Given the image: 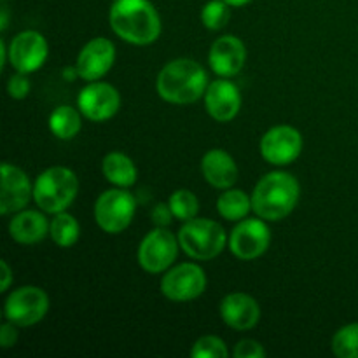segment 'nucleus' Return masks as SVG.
Instances as JSON below:
<instances>
[{"instance_id": "nucleus-9", "label": "nucleus", "mask_w": 358, "mask_h": 358, "mask_svg": "<svg viewBox=\"0 0 358 358\" xmlns=\"http://www.w3.org/2000/svg\"><path fill=\"white\" fill-rule=\"evenodd\" d=\"M271 243V231L264 219H243L234 226L229 236V248L240 261H254L266 254Z\"/></svg>"}, {"instance_id": "nucleus-8", "label": "nucleus", "mask_w": 358, "mask_h": 358, "mask_svg": "<svg viewBox=\"0 0 358 358\" xmlns=\"http://www.w3.org/2000/svg\"><path fill=\"white\" fill-rule=\"evenodd\" d=\"M178 236L166 229V227H156L143 238L138 247V264L143 271L150 275L168 271L171 264L177 261Z\"/></svg>"}, {"instance_id": "nucleus-14", "label": "nucleus", "mask_w": 358, "mask_h": 358, "mask_svg": "<svg viewBox=\"0 0 358 358\" xmlns=\"http://www.w3.org/2000/svg\"><path fill=\"white\" fill-rule=\"evenodd\" d=\"M114 62L115 48L112 41L105 37H96L80 49L76 66L80 79L93 83V80L101 79L112 69Z\"/></svg>"}, {"instance_id": "nucleus-21", "label": "nucleus", "mask_w": 358, "mask_h": 358, "mask_svg": "<svg viewBox=\"0 0 358 358\" xmlns=\"http://www.w3.org/2000/svg\"><path fill=\"white\" fill-rule=\"evenodd\" d=\"M101 171H103L105 178L115 187L128 189L138 178L135 163L131 161V157L122 152H108L101 163Z\"/></svg>"}, {"instance_id": "nucleus-16", "label": "nucleus", "mask_w": 358, "mask_h": 358, "mask_svg": "<svg viewBox=\"0 0 358 358\" xmlns=\"http://www.w3.org/2000/svg\"><path fill=\"white\" fill-rule=\"evenodd\" d=\"M205 108L217 122H229L241 108V94L236 84L226 77L212 80L205 93Z\"/></svg>"}, {"instance_id": "nucleus-22", "label": "nucleus", "mask_w": 358, "mask_h": 358, "mask_svg": "<svg viewBox=\"0 0 358 358\" xmlns=\"http://www.w3.org/2000/svg\"><path fill=\"white\" fill-rule=\"evenodd\" d=\"M217 212L226 220L240 222L252 212V198L241 189H224L217 199Z\"/></svg>"}, {"instance_id": "nucleus-32", "label": "nucleus", "mask_w": 358, "mask_h": 358, "mask_svg": "<svg viewBox=\"0 0 358 358\" xmlns=\"http://www.w3.org/2000/svg\"><path fill=\"white\" fill-rule=\"evenodd\" d=\"M17 341V325H14L13 322L7 320L6 324L0 327V346L3 350L10 348V346L16 345Z\"/></svg>"}, {"instance_id": "nucleus-20", "label": "nucleus", "mask_w": 358, "mask_h": 358, "mask_svg": "<svg viewBox=\"0 0 358 358\" xmlns=\"http://www.w3.org/2000/svg\"><path fill=\"white\" fill-rule=\"evenodd\" d=\"M49 226L44 215L35 210H21L10 219L9 234L21 245H35L49 234Z\"/></svg>"}, {"instance_id": "nucleus-2", "label": "nucleus", "mask_w": 358, "mask_h": 358, "mask_svg": "<svg viewBox=\"0 0 358 358\" xmlns=\"http://www.w3.org/2000/svg\"><path fill=\"white\" fill-rule=\"evenodd\" d=\"M206 70L198 62L178 58L166 63L157 76L156 87L159 96L168 103L189 105L205 96L208 87Z\"/></svg>"}, {"instance_id": "nucleus-30", "label": "nucleus", "mask_w": 358, "mask_h": 358, "mask_svg": "<svg viewBox=\"0 0 358 358\" xmlns=\"http://www.w3.org/2000/svg\"><path fill=\"white\" fill-rule=\"evenodd\" d=\"M234 358H262L266 357V350L262 348L261 343L254 339H241L233 350Z\"/></svg>"}, {"instance_id": "nucleus-3", "label": "nucleus", "mask_w": 358, "mask_h": 358, "mask_svg": "<svg viewBox=\"0 0 358 358\" xmlns=\"http://www.w3.org/2000/svg\"><path fill=\"white\" fill-rule=\"evenodd\" d=\"M301 187L294 175L287 171H271L257 182L252 194V210L268 222L285 219L299 201Z\"/></svg>"}, {"instance_id": "nucleus-4", "label": "nucleus", "mask_w": 358, "mask_h": 358, "mask_svg": "<svg viewBox=\"0 0 358 358\" xmlns=\"http://www.w3.org/2000/svg\"><path fill=\"white\" fill-rule=\"evenodd\" d=\"M79 192V180L70 168L52 166L42 171L34 184V199L45 213L65 212Z\"/></svg>"}, {"instance_id": "nucleus-31", "label": "nucleus", "mask_w": 358, "mask_h": 358, "mask_svg": "<svg viewBox=\"0 0 358 358\" xmlns=\"http://www.w3.org/2000/svg\"><path fill=\"white\" fill-rule=\"evenodd\" d=\"M150 217H152V222L156 224L157 227H168L175 215L170 208V203H157V205L154 206Z\"/></svg>"}, {"instance_id": "nucleus-24", "label": "nucleus", "mask_w": 358, "mask_h": 358, "mask_svg": "<svg viewBox=\"0 0 358 358\" xmlns=\"http://www.w3.org/2000/svg\"><path fill=\"white\" fill-rule=\"evenodd\" d=\"M79 234L80 227L76 217L66 212L55 213V219L51 220V226H49V236H51V240L58 247H73L77 243V240H79Z\"/></svg>"}, {"instance_id": "nucleus-23", "label": "nucleus", "mask_w": 358, "mask_h": 358, "mask_svg": "<svg viewBox=\"0 0 358 358\" xmlns=\"http://www.w3.org/2000/svg\"><path fill=\"white\" fill-rule=\"evenodd\" d=\"M80 126H83L80 114L70 105H62V107L55 108L51 112V117H49V129L56 138H73V136L79 135Z\"/></svg>"}, {"instance_id": "nucleus-6", "label": "nucleus", "mask_w": 358, "mask_h": 358, "mask_svg": "<svg viewBox=\"0 0 358 358\" xmlns=\"http://www.w3.org/2000/svg\"><path fill=\"white\" fill-rule=\"evenodd\" d=\"M135 212V196L124 187L103 191L94 203V220L108 234L122 233L131 224Z\"/></svg>"}, {"instance_id": "nucleus-26", "label": "nucleus", "mask_w": 358, "mask_h": 358, "mask_svg": "<svg viewBox=\"0 0 358 358\" xmlns=\"http://www.w3.org/2000/svg\"><path fill=\"white\" fill-rule=\"evenodd\" d=\"M332 353L339 358H358V324H348L336 332Z\"/></svg>"}, {"instance_id": "nucleus-25", "label": "nucleus", "mask_w": 358, "mask_h": 358, "mask_svg": "<svg viewBox=\"0 0 358 358\" xmlns=\"http://www.w3.org/2000/svg\"><path fill=\"white\" fill-rule=\"evenodd\" d=\"M170 203V208L173 212L175 219L182 220V222H187V220L196 219L199 212V201L196 198V194L189 189H178L168 199Z\"/></svg>"}, {"instance_id": "nucleus-10", "label": "nucleus", "mask_w": 358, "mask_h": 358, "mask_svg": "<svg viewBox=\"0 0 358 358\" xmlns=\"http://www.w3.org/2000/svg\"><path fill=\"white\" fill-rule=\"evenodd\" d=\"M206 289V275L194 262H184L166 271L161 280V292L175 303H187L201 296Z\"/></svg>"}, {"instance_id": "nucleus-19", "label": "nucleus", "mask_w": 358, "mask_h": 358, "mask_svg": "<svg viewBox=\"0 0 358 358\" xmlns=\"http://www.w3.org/2000/svg\"><path fill=\"white\" fill-rule=\"evenodd\" d=\"M201 171L205 180L215 189H231L238 180V166L222 149H212L203 156Z\"/></svg>"}, {"instance_id": "nucleus-33", "label": "nucleus", "mask_w": 358, "mask_h": 358, "mask_svg": "<svg viewBox=\"0 0 358 358\" xmlns=\"http://www.w3.org/2000/svg\"><path fill=\"white\" fill-rule=\"evenodd\" d=\"M0 268H2V283H0V292H6L10 287V282H13V273H10L9 264L6 261L0 262Z\"/></svg>"}, {"instance_id": "nucleus-18", "label": "nucleus", "mask_w": 358, "mask_h": 358, "mask_svg": "<svg viewBox=\"0 0 358 358\" xmlns=\"http://www.w3.org/2000/svg\"><path fill=\"white\" fill-rule=\"evenodd\" d=\"M220 317L234 331H250L261 318V308L248 294L234 292L220 303Z\"/></svg>"}, {"instance_id": "nucleus-34", "label": "nucleus", "mask_w": 358, "mask_h": 358, "mask_svg": "<svg viewBox=\"0 0 358 358\" xmlns=\"http://www.w3.org/2000/svg\"><path fill=\"white\" fill-rule=\"evenodd\" d=\"M0 14H2V20H0V28H2V31H6L7 24H9V13H7L6 6H2V9H0Z\"/></svg>"}, {"instance_id": "nucleus-11", "label": "nucleus", "mask_w": 358, "mask_h": 358, "mask_svg": "<svg viewBox=\"0 0 358 358\" xmlns=\"http://www.w3.org/2000/svg\"><path fill=\"white\" fill-rule=\"evenodd\" d=\"M80 114L93 122H105L117 114L121 94L112 84L93 80L83 87L77 96Z\"/></svg>"}, {"instance_id": "nucleus-29", "label": "nucleus", "mask_w": 358, "mask_h": 358, "mask_svg": "<svg viewBox=\"0 0 358 358\" xmlns=\"http://www.w3.org/2000/svg\"><path fill=\"white\" fill-rule=\"evenodd\" d=\"M7 93L14 100H23V98H27L28 93H30V80H28L27 73H14L9 79V83H7Z\"/></svg>"}, {"instance_id": "nucleus-28", "label": "nucleus", "mask_w": 358, "mask_h": 358, "mask_svg": "<svg viewBox=\"0 0 358 358\" xmlns=\"http://www.w3.org/2000/svg\"><path fill=\"white\" fill-rule=\"evenodd\" d=\"M227 355L226 343L217 336H203L191 348L192 358H227Z\"/></svg>"}, {"instance_id": "nucleus-12", "label": "nucleus", "mask_w": 358, "mask_h": 358, "mask_svg": "<svg viewBox=\"0 0 358 358\" xmlns=\"http://www.w3.org/2000/svg\"><path fill=\"white\" fill-rule=\"evenodd\" d=\"M301 150H303V136L294 126H275L261 138V156L275 166H287L294 163L299 157Z\"/></svg>"}, {"instance_id": "nucleus-13", "label": "nucleus", "mask_w": 358, "mask_h": 358, "mask_svg": "<svg viewBox=\"0 0 358 358\" xmlns=\"http://www.w3.org/2000/svg\"><path fill=\"white\" fill-rule=\"evenodd\" d=\"M48 42L35 30L20 31L7 48L10 66L21 73L37 72L48 59Z\"/></svg>"}, {"instance_id": "nucleus-27", "label": "nucleus", "mask_w": 358, "mask_h": 358, "mask_svg": "<svg viewBox=\"0 0 358 358\" xmlns=\"http://www.w3.org/2000/svg\"><path fill=\"white\" fill-rule=\"evenodd\" d=\"M226 0H210L201 9V21L208 30H222L231 20V9Z\"/></svg>"}, {"instance_id": "nucleus-5", "label": "nucleus", "mask_w": 358, "mask_h": 358, "mask_svg": "<svg viewBox=\"0 0 358 358\" xmlns=\"http://www.w3.org/2000/svg\"><path fill=\"white\" fill-rule=\"evenodd\" d=\"M180 248L196 261L215 259L226 247V231L219 222L210 219H191L178 231Z\"/></svg>"}, {"instance_id": "nucleus-1", "label": "nucleus", "mask_w": 358, "mask_h": 358, "mask_svg": "<svg viewBox=\"0 0 358 358\" xmlns=\"http://www.w3.org/2000/svg\"><path fill=\"white\" fill-rule=\"evenodd\" d=\"M108 23L117 37L135 45L152 44L161 35V17L149 0H114Z\"/></svg>"}, {"instance_id": "nucleus-35", "label": "nucleus", "mask_w": 358, "mask_h": 358, "mask_svg": "<svg viewBox=\"0 0 358 358\" xmlns=\"http://www.w3.org/2000/svg\"><path fill=\"white\" fill-rule=\"evenodd\" d=\"M227 3H229L231 7H243L247 6L248 2H252V0H226Z\"/></svg>"}, {"instance_id": "nucleus-7", "label": "nucleus", "mask_w": 358, "mask_h": 358, "mask_svg": "<svg viewBox=\"0 0 358 358\" xmlns=\"http://www.w3.org/2000/svg\"><path fill=\"white\" fill-rule=\"evenodd\" d=\"M49 310V297L35 285H24L13 290L3 304V315L17 327H31L44 320Z\"/></svg>"}, {"instance_id": "nucleus-17", "label": "nucleus", "mask_w": 358, "mask_h": 358, "mask_svg": "<svg viewBox=\"0 0 358 358\" xmlns=\"http://www.w3.org/2000/svg\"><path fill=\"white\" fill-rule=\"evenodd\" d=\"M247 62V49L245 44L234 35H224L213 41L208 52L210 69L219 77L238 76Z\"/></svg>"}, {"instance_id": "nucleus-15", "label": "nucleus", "mask_w": 358, "mask_h": 358, "mask_svg": "<svg viewBox=\"0 0 358 358\" xmlns=\"http://www.w3.org/2000/svg\"><path fill=\"white\" fill-rule=\"evenodd\" d=\"M34 196V187L28 180L27 173L14 164H2V189H0V213L9 215L24 210L30 198Z\"/></svg>"}]
</instances>
